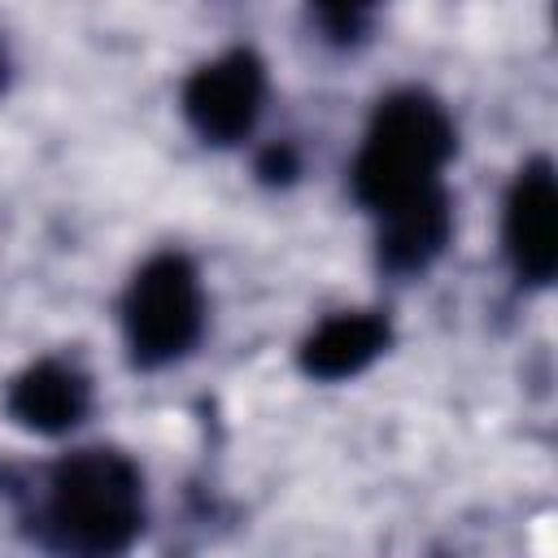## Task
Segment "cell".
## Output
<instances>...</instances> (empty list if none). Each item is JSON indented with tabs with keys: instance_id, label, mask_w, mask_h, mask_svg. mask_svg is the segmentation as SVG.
<instances>
[{
	"instance_id": "obj_1",
	"label": "cell",
	"mask_w": 558,
	"mask_h": 558,
	"mask_svg": "<svg viewBox=\"0 0 558 558\" xmlns=\"http://www.w3.org/2000/svg\"><path fill=\"white\" fill-rule=\"evenodd\" d=\"M453 153V122L427 92L379 100L353 161V192L371 214H392L440 192V170Z\"/></svg>"
},
{
	"instance_id": "obj_2",
	"label": "cell",
	"mask_w": 558,
	"mask_h": 558,
	"mask_svg": "<svg viewBox=\"0 0 558 558\" xmlns=\"http://www.w3.org/2000/svg\"><path fill=\"white\" fill-rule=\"evenodd\" d=\"M48 527L57 545L78 554H118L144 527V488L131 458L83 449L52 466Z\"/></svg>"
},
{
	"instance_id": "obj_3",
	"label": "cell",
	"mask_w": 558,
	"mask_h": 558,
	"mask_svg": "<svg viewBox=\"0 0 558 558\" xmlns=\"http://www.w3.org/2000/svg\"><path fill=\"white\" fill-rule=\"evenodd\" d=\"M122 327L140 366H166L183 357L205 327V296L196 266L183 253L148 257L122 301Z\"/></svg>"
},
{
	"instance_id": "obj_4",
	"label": "cell",
	"mask_w": 558,
	"mask_h": 558,
	"mask_svg": "<svg viewBox=\"0 0 558 558\" xmlns=\"http://www.w3.org/2000/svg\"><path fill=\"white\" fill-rule=\"evenodd\" d=\"M266 96V74L262 61L244 48L201 65L187 87H183V113L196 126L201 140L209 144H235L240 135L253 131Z\"/></svg>"
},
{
	"instance_id": "obj_5",
	"label": "cell",
	"mask_w": 558,
	"mask_h": 558,
	"mask_svg": "<svg viewBox=\"0 0 558 558\" xmlns=\"http://www.w3.org/2000/svg\"><path fill=\"white\" fill-rule=\"evenodd\" d=\"M506 257L519 279L549 283L558 270V192L554 170L545 157L519 170L510 196H506Z\"/></svg>"
},
{
	"instance_id": "obj_6",
	"label": "cell",
	"mask_w": 558,
	"mask_h": 558,
	"mask_svg": "<svg viewBox=\"0 0 558 558\" xmlns=\"http://www.w3.org/2000/svg\"><path fill=\"white\" fill-rule=\"evenodd\" d=\"M13 423H22L26 432H39V436H57V432H70L83 423L87 405H92V384L83 371L65 366V362H35L31 371H22L13 384H9V397H4Z\"/></svg>"
},
{
	"instance_id": "obj_7",
	"label": "cell",
	"mask_w": 558,
	"mask_h": 558,
	"mask_svg": "<svg viewBox=\"0 0 558 558\" xmlns=\"http://www.w3.org/2000/svg\"><path fill=\"white\" fill-rule=\"evenodd\" d=\"M449 231H453V214L440 187L423 201L379 214V262L397 275H414L440 257V248L449 244Z\"/></svg>"
},
{
	"instance_id": "obj_8",
	"label": "cell",
	"mask_w": 558,
	"mask_h": 558,
	"mask_svg": "<svg viewBox=\"0 0 558 558\" xmlns=\"http://www.w3.org/2000/svg\"><path fill=\"white\" fill-rule=\"evenodd\" d=\"M388 349V323L379 314H336L301 344V366L314 379H349Z\"/></svg>"
},
{
	"instance_id": "obj_9",
	"label": "cell",
	"mask_w": 558,
	"mask_h": 558,
	"mask_svg": "<svg viewBox=\"0 0 558 558\" xmlns=\"http://www.w3.org/2000/svg\"><path fill=\"white\" fill-rule=\"evenodd\" d=\"M375 9H379V0H310L314 22H318L323 35H327L331 44H340V48L357 44V39L371 31Z\"/></svg>"
},
{
	"instance_id": "obj_10",
	"label": "cell",
	"mask_w": 558,
	"mask_h": 558,
	"mask_svg": "<svg viewBox=\"0 0 558 558\" xmlns=\"http://www.w3.org/2000/svg\"><path fill=\"white\" fill-rule=\"evenodd\" d=\"M0 78H4V57H0Z\"/></svg>"
}]
</instances>
